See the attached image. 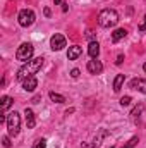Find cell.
Masks as SVG:
<instances>
[{"instance_id":"cell-1","label":"cell","mask_w":146,"mask_h":148,"mask_svg":"<svg viewBox=\"0 0 146 148\" xmlns=\"http://www.w3.org/2000/svg\"><path fill=\"white\" fill-rule=\"evenodd\" d=\"M43 60H45L43 57H36V59L28 60V62H26V64L17 71V76H16V77H17V81H21V83H23V81H24V79H28L29 76H35V74L43 67Z\"/></svg>"},{"instance_id":"cell-2","label":"cell","mask_w":146,"mask_h":148,"mask_svg":"<svg viewBox=\"0 0 146 148\" xmlns=\"http://www.w3.org/2000/svg\"><path fill=\"white\" fill-rule=\"evenodd\" d=\"M119 23V12L115 9H103L98 16V24L102 28H113Z\"/></svg>"},{"instance_id":"cell-3","label":"cell","mask_w":146,"mask_h":148,"mask_svg":"<svg viewBox=\"0 0 146 148\" xmlns=\"http://www.w3.org/2000/svg\"><path fill=\"white\" fill-rule=\"evenodd\" d=\"M7 129H9V136H17L19 129H21V115L17 112H10L7 115Z\"/></svg>"},{"instance_id":"cell-4","label":"cell","mask_w":146,"mask_h":148,"mask_svg":"<svg viewBox=\"0 0 146 148\" xmlns=\"http://www.w3.org/2000/svg\"><path fill=\"white\" fill-rule=\"evenodd\" d=\"M33 53H35V47L31 43H23L16 52V59L21 62H28V60H31Z\"/></svg>"},{"instance_id":"cell-5","label":"cell","mask_w":146,"mask_h":148,"mask_svg":"<svg viewBox=\"0 0 146 148\" xmlns=\"http://www.w3.org/2000/svg\"><path fill=\"white\" fill-rule=\"evenodd\" d=\"M35 19H36V16H35V12H33L31 9H23V10L19 12V16H17V21H19V24H21L23 28L31 26V24L35 23Z\"/></svg>"},{"instance_id":"cell-6","label":"cell","mask_w":146,"mask_h":148,"mask_svg":"<svg viewBox=\"0 0 146 148\" xmlns=\"http://www.w3.org/2000/svg\"><path fill=\"white\" fill-rule=\"evenodd\" d=\"M65 45H67V41H65V36H64V35H59V33H55L53 36L50 38V47H52V50H55V52L62 50Z\"/></svg>"},{"instance_id":"cell-7","label":"cell","mask_w":146,"mask_h":148,"mask_svg":"<svg viewBox=\"0 0 146 148\" xmlns=\"http://www.w3.org/2000/svg\"><path fill=\"white\" fill-rule=\"evenodd\" d=\"M129 86H131L132 90H136V91L146 95V79H143V77H134V79L129 83Z\"/></svg>"},{"instance_id":"cell-8","label":"cell","mask_w":146,"mask_h":148,"mask_svg":"<svg viewBox=\"0 0 146 148\" xmlns=\"http://www.w3.org/2000/svg\"><path fill=\"white\" fill-rule=\"evenodd\" d=\"M88 71L91 74H102L103 71V64L100 62V60H96V59H93V60H88Z\"/></svg>"},{"instance_id":"cell-9","label":"cell","mask_w":146,"mask_h":148,"mask_svg":"<svg viewBox=\"0 0 146 148\" xmlns=\"http://www.w3.org/2000/svg\"><path fill=\"white\" fill-rule=\"evenodd\" d=\"M36 86H38V79L35 77V76H29L28 79L23 81V88H24L26 91H35Z\"/></svg>"},{"instance_id":"cell-10","label":"cell","mask_w":146,"mask_h":148,"mask_svg":"<svg viewBox=\"0 0 146 148\" xmlns=\"http://www.w3.org/2000/svg\"><path fill=\"white\" fill-rule=\"evenodd\" d=\"M24 119H26V126H28L29 129L36 126V119H35V112L31 110V109H26V110H24Z\"/></svg>"},{"instance_id":"cell-11","label":"cell","mask_w":146,"mask_h":148,"mask_svg":"<svg viewBox=\"0 0 146 148\" xmlns=\"http://www.w3.org/2000/svg\"><path fill=\"white\" fill-rule=\"evenodd\" d=\"M83 53V48L79 47V45H72V47H69V52H67V59L69 60H76L79 55Z\"/></svg>"},{"instance_id":"cell-12","label":"cell","mask_w":146,"mask_h":148,"mask_svg":"<svg viewBox=\"0 0 146 148\" xmlns=\"http://www.w3.org/2000/svg\"><path fill=\"white\" fill-rule=\"evenodd\" d=\"M88 53H89L91 59H96V57H98V53H100V45H98V41H91V43H89Z\"/></svg>"},{"instance_id":"cell-13","label":"cell","mask_w":146,"mask_h":148,"mask_svg":"<svg viewBox=\"0 0 146 148\" xmlns=\"http://www.w3.org/2000/svg\"><path fill=\"white\" fill-rule=\"evenodd\" d=\"M12 103H14V100L10 97H7V95L2 97V100H0V110H2V114H5V110H9Z\"/></svg>"},{"instance_id":"cell-14","label":"cell","mask_w":146,"mask_h":148,"mask_svg":"<svg viewBox=\"0 0 146 148\" xmlns=\"http://www.w3.org/2000/svg\"><path fill=\"white\" fill-rule=\"evenodd\" d=\"M124 81H126V74H117V76H115V81H113V91H115V93L120 91Z\"/></svg>"},{"instance_id":"cell-15","label":"cell","mask_w":146,"mask_h":148,"mask_svg":"<svg viewBox=\"0 0 146 148\" xmlns=\"http://www.w3.org/2000/svg\"><path fill=\"white\" fill-rule=\"evenodd\" d=\"M126 35H127V31H126L124 28H119V29H115V31L112 33V41L117 43V41H120L122 38H126Z\"/></svg>"},{"instance_id":"cell-16","label":"cell","mask_w":146,"mask_h":148,"mask_svg":"<svg viewBox=\"0 0 146 148\" xmlns=\"http://www.w3.org/2000/svg\"><path fill=\"white\" fill-rule=\"evenodd\" d=\"M48 97H50V100L55 102V103H64V102H65V97H64V95H59V93H55V91H50Z\"/></svg>"},{"instance_id":"cell-17","label":"cell","mask_w":146,"mask_h":148,"mask_svg":"<svg viewBox=\"0 0 146 148\" xmlns=\"http://www.w3.org/2000/svg\"><path fill=\"white\" fill-rule=\"evenodd\" d=\"M143 110H145V105H143V103H139L138 107H134V109H132V112H131V115H132V117L136 119V117H139V115L143 114Z\"/></svg>"},{"instance_id":"cell-18","label":"cell","mask_w":146,"mask_h":148,"mask_svg":"<svg viewBox=\"0 0 146 148\" xmlns=\"http://www.w3.org/2000/svg\"><path fill=\"white\" fill-rule=\"evenodd\" d=\"M138 143H139V140H138V136H134V138H131V140H129V141H127L122 148H134Z\"/></svg>"},{"instance_id":"cell-19","label":"cell","mask_w":146,"mask_h":148,"mask_svg":"<svg viewBox=\"0 0 146 148\" xmlns=\"http://www.w3.org/2000/svg\"><path fill=\"white\" fill-rule=\"evenodd\" d=\"M33 148H46V140L45 138H40L33 143Z\"/></svg>"},{"instance_id":"cell-20","label":"cell","mask_w":146,"mask_h":148,"mask_svg":"<svg viewBox=\"0 0 146 148\" xmlns=\"http://www.w3.org/2000/svg\"><path fill=\"white\" fill-rule=\"evenodd\" d=\"M129 103H131V97H127V95H126V97H122V98H120V105H122V107H127Z\"/></svg>"},{"instance_id":"cell-21","label":"cell","mask_w":146,"mask_h":148,"mask_svg":"<svg viewBox=\"0 0 146 148\" xmlns=\"http://www.w3.org/2000/svg\"><path fill=\"white\" fill-rule=\"evenodd\" d=\"M2 143H3V148H10V140H9L7 136L2 138Z\"/></svg>"},{"instance_id":"cell-22","label":"cell","mask_w":146,"mask_h":148,"mask_svg":"<svg viewBox=\"0 0 146 148\" xmlns=\"http://www.w3.org/2000/svg\"><path fill=\"white\" fill-rule=\"evenodd\" d=\"M139 31H146V16L143 17V21H141V24H139Z\"/></svg>"},{"instance_id":"cell-23","label":"cell","mask_w":146,"mask_h":148,"mask_svg":"<svg viewBox=\"0 0 146 148\" xmlns=\"http://www.w3.org/2000/svg\"><path fill=\"white\" fill-rule=\"evenodd\" d=\"M71 76H72L74 79H76V77H79V69H72V71H71Z\"/></svg>"},{"instance_id":"cell-24","label":"cell","mask_w":146,"mask_h":148,"mask_svg":"<svg viewBox=\"0 0 146 148\" xmlns=\"http://www.w3.org/2000/svg\"><path fill=\"white\" fill-rule=\"evenodd\" d=\"M122 60H124V55H119V57H117V60H115V64H117V66H120V64H122Z\"/></svg>"},{"instance_id":"cell-25","label":"cell","mask_w":146,"mask_h":148,"mask_svg":"<svg viewBox=\"0 0 146 148\" xmlns=\"http://www.w3.org/2000/svg\"><path fill=\"white\" fill-rule=\"evenodd\" d=\"M43 12H45V16H46V17H50V16H52V10H50L48 7H45V10H43Z\"/></svg>"},{"instance_id":"cell-26","label":"cell","mask_w":146,"mask_h":148,"mask_svg":"<svg viewBox=\"0 0 146 148\" xmlns=\"http://www.w3.org/2000/svg\"><path fill=\"white\" fill-rule=\"evenodd\" d=\"M67 9H69V7H67V3H65V2H62V10H64V12H67Z\"/></svg>"},{"instance_id":"cell-27","label":"cell","mask_w":146,"mask_h":148,"mask_svg":"<svg viewBox=\"0 0 146 148\" xmlns=\"http://www.w3.org/2000/svg\"><path fill=\"white\" fill-rule=\"evenodd\" d=\"M143 69H145V73H146V62H145V64H143Z\"/></svg>"}]
</instances>
